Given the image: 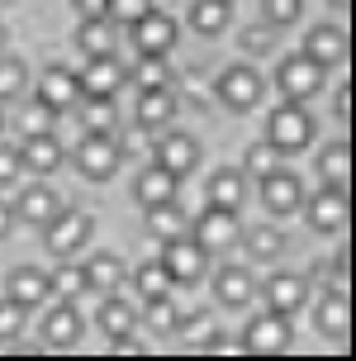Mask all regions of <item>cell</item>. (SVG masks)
<instances>
[{
    "instance_id": "1",
    "label": "cell",
    "mask_w": 356,
    "mask_h": 361,
    "mask_svg": "<svg viewBox=\"0 0 356 361\" xmlns=\"http://www.w3.org/2000/svg\"><path fill=\"white\" fill-rule=\"evenodd\" d=\"M266 143L281 152V157H295L304 147L314 143V119H309V109L300 100H285L281 109H271L266 119Z\"/></svg>"
},
{
    "instance_id": "2",
    "label": "cell",
    "mask_w": 356,
    "mask_h": 361,
    "mask_svg": "<svg viewBox=\"0 0 356 361\" xmlns=\"http://www.w3.org/2000/svg\"><path fill=\"white\" fill-rule=\"evenodd\" d=\"M90 228H95V219H90L86 209H57V214L43 224V243H48L53 257H71L90 243Z\"/></svg>"
},
{
    "instance_id": "3",
    "label": "cell",
    "mask_w": 356,
    "mask_h": 361,
    "mask_svg": "<svg viewBox=\"0 0 356 361\" xmlns=\"http://www.w3.org/2000/svg\"><path fill=\"white\" fill-rule=\"evenodd\" d=\"M71 162H76V171L86 180H109L119 171V162H124V152H119V138L114 133H86L81 147L71 152Z\"/></svg>"
},
{
    "instance_id": "4",
    "label": "cell",
    "mask_w": 356,
    "mask_h": 361,
    "mask_svg": "<svg viewBox=\"0 0 356 361\" xmlns=\"http://www.w3.org/2000/svg\"><path fill=\"white\" fill-rule=\"evenodd\" d=\"M300 209L309 214V228H314V233H342V228L352 224V190L323 185L319 195H309Z\"/></svg>"
},
{
    "instance_id": "5",
    "label": "cell",
    "mask_w": 356,
    "mask_h": 361,
    "mask_svg": "<svg viewBox=\"0 0 356 361\" xmlns=\"http://www.w3.org/2000/svg\"><path fill=\"white\" fill-rule=\"evenodd\" d=\"M290 338H295V328H290V319L285 314H257L247 328H243V352L247 357H281L285 347H290Z\"/></svg>"
},
{
    "instance_id": "6",
    "label": "cell",
    "mask_w": 356,
    "mask_h": 361,
    "mask_svg": "<svg viewBox=\"0 0 356 361\" xmlns=\"http://www.w3.org/2000/svg\"><path fill=\"white\" fill-rule=\"evenodd\" d=\"M161 267H166V276H171V286H195L200 276H204V262H209V252L200 247L195 238H166L161 243Z\"/></svg>"
},
{
    "instance_id": "7",
    "label": "cell",
    "mask_w": 356,
    "mask_h": 361,
    "mask_svg": "<svg viewBox=\"0 0 356 361\" xmlns=\"http://www.w3.org/2000/svg\"><path fill=\"white\" fill-rule=\"evenodd\" d=\"M262 90H266L262 72H257V67H243V62H238V67H223V76L214 81V95H219L233 114H247V109L262 100Z\"/></svg>"
},
{
    "instance_id": "8",
    "label": "cell",
    "mask_w": 356,
    "mask_h": 361,
    "mask_svg": "<svg viewBox=\"0 0 356 361\" xmlns=\"http://www.w3.org/2000/svg\"><path fill=\"white\" fill-rule=\"evenodd\" d=\"M128 34H133V48H138V57H166L171 48H176V19L161 15V10H147V15H138L133 24H128Z\"/></svg>"
},
{
    "instance_id": "9",
    "label": "cell",
    "mask_w": 356,
    "mask_h": 361,
    "mask_svg": "<svg viewBox=\"0 0 356 361\" xmlns=\"http://www.w3.org/2000/svg\"><path fill=\"white\" fill-rule=\"evenodd\" d=\"M347 53H352V38H347V29H338V24H319V29H309L304 34V57L314 62V67H342L347 62Z\"/></svg>"
},
{
    "instance_id": "10",
    "label": "cell",
    "mask_w": 356,
    "mask_h": 361,
    "mask_svg": "<svg viewBox=\"0 0 356 361\" xmlns=\"http://www.w3.org/2000/svg\"><path fill=\"white\" fill-rule=\"evenodd\" d=\"M262 295H266L271 314L295 319V314L304 309V300H309V276H300V271H276L266 286H262Z\"/></svg>"
},
{
    "instance_id": "11",
    "label": "cell",
    "mask_w": 356,
    "mask_h": 361,
    "mask_svg": "<svg viewBox=\"0 0 356 361\" xmlns=\"http://www.w3.org/2000/svg\"><path fill=\"white\" fill-rule=\"evenodd\" d=\"M238 209H219V204H209L204 214L195 219V243L204 247V252H228L233 243H238Z\"/></svg>"
},
{
    "instance_id": "12",
    "label": "cell",
    "mask_w": 356,
    "mask_h": 361,
    "mask_svg": "<svg viewBox=\"0 0 356 361\" xmlns=\"http://www.w3.org/2000/svg\"><path fill=\"white\" fill-rule=\"evenodd\" d=\"M276 86H281L285 100H309V95L323 86V67H314L304 53H295V57H285V62H281Z\"/></svg>"
},
{
    "instance_id": "13",
    "label": "cell",
    "mask_w": 356,
    "mask_h": 361,
    "mask_svg": "<svg viewBox=\"0 0 356 361\" xmlns=\"http://www.w3.org/2000/svg\"><path fill=\"white\" fill-rule=\"evenodd\" d=\"M152 162L166 166L171 176L185 180V176H190V171L200 166V143L190 138V133H166V138H161V143L152 147Z\"/></svg>"
},
{
    "instance_id": "14",
    "label": "cell",
    "mask_w": 356,
    "mask_h": 361,
    "mask_svg": "<svg viewBox=\"0 0 356 361\" xmlns=\"http://www.w3.org/2000/svg\"><path fill=\"white\" fill-rule=\"evenodd\" d=\"M262 200H266V209L271 214H295L304 204V180L295 176V171H266L262 176Z\"/></svg>"
},
{
    "instance_id": "15",
    "label": "cell",
    "mask_w": 356,
    "mask_h": 361,
    "mask_svg": "<svg viewBox=\"0 0 356 361\" xmlns=\"http://www.w3.org/2000/svg\"><path fill=\"white\" fill-rule=\"evenodd\" d=\"M76 81H81V100L86 95H119L128 72L114 62V53H105V57H86V72H76Z\"/></svg>"
},
{
    "instance_id": "16",
    "label": "cell",
    "mask_w": 356,
    "mask_h": 361,
    "mask_svg": "<svg viewBox=\"0 0 356 361\" xmlns=\"http://www.w3.org/2000/svg\"><path fill=\"white\" fill-rule=\"evenodd\" d=\"M62 157H67V147L53 138V128H48V133H24V143H19V162L29 166V171H38V176L57 171Z\"/></svg>"
},
{
    "instance_id": "17",
    "label": "cell",
    "mask_w": 356,
    "mask_h": 361,
    "mask_svg": "<svg viewBox=\"0 0 356 361\" xmlns=\"http://www.w3.org/2000/svg\"><path fill=\"white\" fill-rule=\"evenodd\" d=\"M38 100L53 109V114H62V109H76V105H81V81H76V72H67V67L43 72V81H38Z\"/></svg>"
},
{
    "instance_id": "18",
    "label": "cell",
    "mask_w": 356,
    "mask_h": 361,
    "mask_svg": "<svg viewBox=\"0 0 356 361\" xmlns=\"http://www.w3.org/2000/svg\"><path fill=\"white\" fill-rule=\"evenodd\" d=\"M252 295H257V281H252L247 267H238V262L219 267V276H214V300L223 309H243Z\"/></svg>"
},
{
    "instance_id": "19",
    "label": "cell",
    "mask_w": 356,
    "mask_h": 361,
    "mask_svg": "<svg viewBox=\"0 0 356 361\" xmlns=\"http://www.w3.org/2000/svg\"><path fill=\"white\" fill-rule=\"evenodd\" d=\"M176 109H180V100H176L171 86L138 90V128H166L171 119H176Z\"/></svg>"
},
{
    "instance_id": "20",
    "label": "cell",
    "mask_w": 356,
    "mask_h": 361,
    "mask_svg": "<svg viewBox=\"0 0 356 361\" xmlns=\"http://www.w3.org/2000/svg\"><path fill=\"white\" fill-rule=\"evenodd\" d=\"M95 324L105 338H133V328H138V309L133 300H119V290L114 295H100V314H95Z\"/></svg>"
},
{
    "instance_id": "21",
    "label": "cell",
    "mask_w": 356,
    "mask_h": 361,
    "mask_svg": "<svg viewBox=\"0 0 356 361\" xmlns=\"http://www.w3.org/2000/svg\"><path fill=\"white\" fill-rule=\"evenodd\" d=\"M10 209H15L19 224H34V228H43V224H48V219L62 209V200H57L48 185H24V190H19V200L10 204Z\"/></svg>"
},
{
    "instance_id": "22",
    "label": "cell",
    "mask_w": 356,
    "mask_h": 361,
    "mask_svg": "<svg viewBox=\"0 0 356 361\" xmlns=\"http://www.w3.org/2000/svg\"><path fill=\"white\" fill-rule=\"evenodd\" d=\"M5 295L15 300V305L24 309H38L53 290H48V271H38V267H15L10 271V281H5Z\"/></svg>"
},
{
    "instance_id": "23",
    "label": "cell",
    "mask_w": 356,
    "mask_h": 361,
    "mask_svg": "<svg viewBox=\"0 0 356 361\" xmlns=\"http://www.w3.org/2000/svg\"><path fill=\"white\" fill-rule=\"evenodd\" d=\"M81 276H86V290L90 295H114V290L124 286V257H114V252H100V257H90L86 267H81Z\"/></svg>"
},
{
    "instance_id": "24",
    "label": "cell",
    "mask_w": 356,
    "mask_h": 361,
    "mask_svg": "<svg viewBox=\"0 0 356 361\" xmlns=\"http://www.w3.org/2000/svg\"><path fill=\"white\" fill-rule=\"evenodd\" d=\"M176 190H180V176H171L166 166H147V171H138V180H133V200H138L142 209L147 204H161V200H176Z\"/></svg>"
},
{
    "instance_id": "25",
    "label": "cell",
    "mask_w": 356,
    "mask_h": 361,
    "mask_svg": "<svg viewBox=\"0 0 356 361\" xmlns=\"http://www.w3.org/2000/svg\"><path fill=\"white\" fill-rule=\"evenodd\" d=\"M314 324H319L323 338H347L352 333V295H338V290H328L319 300V314H314Z\"/></svg>"
},
{
    "instance_id": "26",
    "label": "cell",
    "mask_w": 356,
    "mask_h": 361,
    "mask_svg": "<svg viewBox=\"0 0 356 361\" xmlns=\"http://www.w3.org/2000/svg\"><path fill=\"white\" fill-rule=\"evenodd\" d=\"M319 176L323 185H338V190H352V143H328L319 152Z\"/></svg>"
},
{
    "instance_id": "27",
    "label": "cell",
    "mask_w": 356,
    "mask_h": 361,
    "mask_svg": "<svg viewBox=\"0 0 356 361\" xmlns=\"http://www.w3.org/2000/svg\"><path fill=\"white\" fill-rule=\"evenodd\" d=\"M43 338H48V347H71L81 338V314H76L71 300H62V305L43 319Z\"/></svg>"
},
{
    "instance_id": "28",
    "label": "cell",
    "mask_w": 356,
    "mask_h": 361,
    "mask_svg": "<svg viewBox=\"0 0 356 361\" xmlns=\"http://www.w3.org/2000/svg\"><path fill=\"white\" fill-rule=\"evenodd\" d=\"M243 195H247V176H243L238 166H219V171L209 176V204H219V209H238Z\"/></svg>"
},
{
    "instance_id": "29",
    "label": "cell",
    "mask_w": 356,
    "mask_h": 361,
    "mask_svg": "<svg viewBox=\"0 0 356 361\" xmlns=\"http://www.w3.org/2000/svg\"><path fill=\"white\" fill-rule=\"evenodd\" d=\"M147 233L166 243V238H180L185 233V209L180 200H161V204H147Z\"/></svg>"
},
{
    "instance_id": "30",
    "label": "cell",
    "mask_w": 356,
    "mask_h": 361,
    "mask_svg": "<svg viewBox=\"0 0 356 361\" xmlns=\"http://www.w3.org/2000/svg\"><path fill=\"white\" fill-rule=\"evenodd\" d=\"M228 19H233L228 0H195V5H190V29L204 34V38H219L228 29Z\"/></svg>"
},
{
    "instance_id": "31",
    "label": "cell",
    "mask_w": 356,
    "mask_h": 361,
    "mask_svg": "<svg viewBox=\"0 0 356 361\" xmlns=\"http://www.w3.org/2000/svg\"><path fill=\"white\" fill-rule=\"evenodd\" d=\"M81 128H86V133H114V128H119L114 95H86V105H81Z\"/></svg>"
},
{
    "instance_id": "32",
    "label": "cell",
    "mask_w": 356,
    "mask_h": 361,
    "mask_svg": "<svg viewBox=\"0 0 356 361\" xmlns=\"http://www.w3.org/2000/svg\"><path fill=\"white\" fill-rule=\"evenodd\" d=\"M238 238L247 243L252 262H276V257L285 252V233L276 224H252V233H238Z\"/></svg>"
},
{
    "instance_id": "33",
    "label": "cell",
    "mask_w": 356,
    "mask_h": 361,
    "mask_svg": "<svg viewBox=\"0 0 356 361\" xmlns=\"http://www.w3.org/2000/svg\"><path fill=\"white\" fill-rule=\"evenodd\" d=\"M76 43H81V53L86 57H105L114 53V34H109V19H81V29H76Z\"/></svg>"
},
{
    "instance_id": "34",
    "label": "cell",
    "mask_w": 356,
    "mask_h": 361,
    "mask_svg": "<svg viewBox=\"0 0 356 361\" xmlns=\"http://www.w3.org/2000/svg\"><path fill=\"white\" fill-rule=\"evenodd\" d=\"M133 286H138V300H157V295H171V290H176L161 262H142V267L133 271Z\"/></svg>"
},
{
    "instance_id": "35",
    "label": "cell",
    "mask_w": 356,
    "mask_h": 361,
    "mask_svg": "<svg viewBox=\"0 0 356 361\" xmlns=\"http://www.w3.org/2000/svg\"><path fill=\"white\" fill-rule=\"evenodd\" d=\"M276 166H281V152H276L271 143H247V147H243V166H238V171H243L247 180H262L266 171H276Z\"/></svg>"
},
{
    "instance_id": "36",
    "label": "cell",
    "mask_w": 356,
    "mask_h": 361,
    "mask_svg": "<svg viewBox=\"0 0 356 361\" xmlns=\"http://www.w3.org/2000/svg\"><path fill=\"white\" fill-rule=\"evenodd\" d=\"M48 290H57L62 300H76V295H86V276L76 262H57V271H48Z\"/></svg>"
},
{
    "instance_id": "37",
    "label": "cell",
    "mask_w": 356,
    "mask_h": 361,
    "mask_svg": "<svg viewBox=\"0 0 356 361\" xmlns=\"http://www.w3.org/2000/svg\"><path fill=\"white\" fill-rule=\"evenodd\" d=\"M24 81H29V67L19 57L0 53V100H15L19 90H24Z\"/></svg>"
},
{
    "instance_id": "38",
    "label": "cell",
    "mask_w": 356,
    "mask_h": 361,
    "mask_svg": "<svg viewBox=\"0 0 356 361\" xmlns=\"http://www.w3.org/2000/svg\"><path fill=\"white\" fill-rule=\"evenodd\" d=\"M53 119H57V114L43 105L38 95H34L24 109H19V128H24V133H48V128H53Z\"/></svg>"
},
{
    "instance_id": "39",
    "label": "cell",
    "mask_w": 356,
    "mask_h": 361,
    "mask_svg": "<svg viewBox=\"0 0 356 361\" xmlns=\"http://www.w3.org/2000/svg\"><path fill=\"white\" fill-rule=\"evenodd\" d=\"M24 319H29V309H24V305H15V300L5 295V300H0V343L19 338V333H24Z\"/></svg>"
},
{
    "instance_id": "40",
    "label": "cell",
    "mask_w": 356,
    "mask_h": 361,
    "mask_svg": "<svg viewBox=\"0 0 356 361\" xmlns=\"http://www.w3.org/2000/svg\"><path fill=\"white\" fill-rule=\"evenodd\" d=\"M142 305H147V324L157 328V333H166V328H176V300H171V295H157V300H142Z\"/></svg>"
},
{
    "instance_id": "41",
    "label": "cell",
    "mask_w": 356,
    "mask_h": 361,
    "mask_svg": "<svg viewBox=\"0 0 356 361\" xmlns=\"http://www.w3.org/2000/svg\"><path fill=\"white\" fill-rule=\"evenodd\" d=\"M147 86H171L166 57H138V90H147Z\"/></svg>"
},
{
    "instance_id": "42",
    "label": "cell",
    "mask_w": 356,
    "mask_h": 361,
    "mask_svg": "<svg viewBox=\"0 0 356 361\" xmlns=\"http://www.w3.org/2000/svg\"><path fill=\"white\" fill-rule=\"evenodd\" d=\"M147 10H152V0H109L105 19H109V24H133V19L147 15Z\"/></svg>"
},
{
    "instance_id": "43",
    "label": "cell",
    "mask_w": 356,
    "mask_h": 361,
    "mask_svg": "<svg viewBox=\"0 0 356 361\" xmlns=\"http://www.w3.org/2000/svg\"><path fill=\"white\" fill-rule=\"evenodd\" d=\"M304 10V0H266V19L271 24H295Z\"/></svg>"
},
{
    "instance_id": "44",
    "label": "cell",
    "mask_w": 356,
    "mask_h": 361,
    "mask_svg": "<svg viewBox=\"0 0 356 361\" xmlns=\"http://www.w3.org/2000/svg\"><path fill=\"white\" fill-rule=\"evenodd\" d=\"M19 171H24V162H19V147H5V143H0V185H10Z\"/></svg>"
},
{
    "instance_id": "45",
    "label": "cell",
    "mask_w": 356,
    "mask_h": 361,
    "mask_svg": "<svg viewBox=\"0 0 356 361\" xmlns=\"http://www.w3.org/2000/svg\"><path fill=\"white\" fill-rule=\"evenodd\" d=\"M333 114H338L342 124H347V119H352V86H342L338 95H333Z\"/></svg>"
},
{
    "instance_id": "46",
    "label": "cell",
    "mask_w": 356,
    "mask_h": 361,
    "mask_svg": "<svg viewBox=\"0 0 356 361\" xmlns=\"http://www.w3.org/2000/svg\"><path fill=\"white\" fill-rule=\"evenodd\" d=\"M71 5H76V15H81V19H100L109 0H71Z\"/></svg>"
},
{
    "instance_id": "47",
    "label": "cell",
    "mask_w": 356,
    "mask_h": 361,
    "mask_svg": "<svg viewBox=\"0 0 356 361\" xmlns=\"http://www.w3.org/2000/svg\"><path fill=\"white\" fill-rule=\"evenodd\" d=\"M10 228H15V209L0 200V238H10Z\"/></svg>"
},
{
    "instance_id": "48",
    "label": "cell",
    "mask_w": 356,
    "mask_h": 361,
    "mask_svg": "<svg viewBox=\"0 0 356 361\" xmlns=\"http://www.w3.org/2000/svg\"><path fill=\"white\" fill-rule=\"evenodd\" d=\"M243 48H266V29H247V38H243Z\"/></svg>"
},
{
    "instance_id": "49",
    "label": "cell",
    "mask_w": 356,
    "mask_h": 361,
    "mask_svg": "<svg viewBox=\"0 0 356 361\" xmlns=\"http://www.w3.org/2000/svg\"><path fill=\"white\" fill-rule=\"evenodd\" d=\"M333 5H342V10H347V5H352V0H333Z\"/></svg>"
},
{
    "instance_id": "50",
    "label": "cell",
    "mask_w": 356,
    "mask_h": 361,
    "mask_svg": "<svg viewBox=\"0 0 356 361\" xmlns=\"http://www.w3.org/2000/svg\"><path fill=\"white\" fill-rule=\"evenodd\" d=\"M0 53H5V29H0Z\"/></svg>"
},
{
    "instance_id": "51",
    "label": "cell",
    "mask_w": 356,
    "mask_h": 361,
    "mask_svg": "<svg viewBox=\"0 0 356 361\" xmlns=\"http://www.w3.org/2000/svg\"><path fill=\"white\" fill-rule=\"evenodd\" d=\"M0 128H5V109H0Z\"/></svg>"
},
{
    "instance_id": "52",
    "label": "cell",
    "mask_w": 356,
    "mask_h": 361,
    "mask_svg": "<svg viewBox=\"0 0 356 361\" xmlns=\"http://www.w3.org/2000/svg\"><path fill=\"white\" fill-rule=\"evenodd\" d=\"M0 5H5V0H0Z\"/></svg>"
},
{
    "instance_id": "53",
    "label": "cell",
    "mask_w": 356,
    "mask_h": 361,
    "mask_svg": "<svg viewBox=\"0 0 356 361\" xmlns=\"http://www.w3.org/2000/svg\"><path fill=\"white\" fill-rule=\"evenodd\" d=\"M228 5H233V0H228Z\"/></svg>"
}]
</instances>
